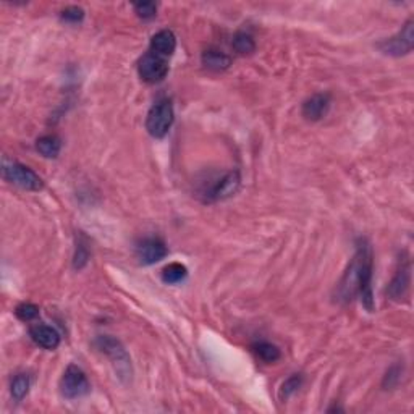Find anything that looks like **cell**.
Returning <instances> with one entry per match:
<instances>
[{
    "instance_id": "cell-1",
    "label": "cell",
    "mask_w": 414,
    "mask_h": 414,
    "mask_svg": "<svg viewBox=\"0 0 414 414\" xmlns=\"http://www.w3.org/2000/svg\"><path fill=\"white\" fill-rule=\"evenodd\" d=\"M372 265H374L372 247L366 238H359L356 243V253L350 260L343 277L337 285V300L341 303H350L359 296L366 309L372 313L374 310V300H372L371 290Z\"/></svg>"
},
{
    "instance_id": "cell-2",
    "label": "cell",
    "mask_w": 414,
    "mask_h": 414,
    "mask_svg": "<svg viewBox=\"0 0 414 414\" xmlns=\"http://www.w3.org/2000/svg\"><path fill=\"white\" fill-rule=\"evenodd\" d=\"M2 177L8 183L26 191H39L44 186L42 180L33 169L26 167V165L13 159H8V157H3L2 160Z\"/></svg>"
},
{
    "instance_id": "cell-3",
    "label": "cell",
    "mask_w": 414,
    "mask_h": 414,
    "mask_svg": "<svg viewBox=\"0 0 414 414\" xmlns=\"http://www.w3.org/2000/svg\"><path fill=\"white\" fill-rule=\"evenodd\" d=\"M173 106L169 99H160L151 107L146 117V130L152 138H165L173 125Z\"/></svg>"
},
{
    "instance_id": "cell-4",
    "label": "cell",
    "mask_w": 414,
    "mask_h": 414,
    "mask_svg": "<svg viewBox=\"0 0 414 414\" xmlns=\"http://www.w3.org/2000/svg\"><path fill=\"white\" fill-rule=\"evenodd\" d=\"M96 346L112 359L120 379H130L132 377V361H130L128 353L119 340H115L110 335H101L97 337Z\"/></svg>"
},
{
    "instance_id": "cell-5",
    "label": "cell",
    "mask_w": 414,
    "mask_h": 414,
    "mask_svg": "<svg viewBox=\"0 0 414 414\" xmlns=\"http://www.w3.org/2000/svg\"><path fill=\"white\" fill-rule=\"evenodd\" d=\"M89 389H91V385H89L88 377L78 366L71 364V366L66 367L64 377L60 380V391L65 398H81L89 393Z\"/></svg>"
},
{
    "instance_id": "cell-6",
    "label": "cell",
    "mask_w": 414,
    "mask_h": 414,
    "mask_svg": "<svg viewBox=\"0 0 414 414\" xmlns=\"http://www.w3.org/2000/svg\"><path fill=\"white\" fill-rule=\"evenodd\" d=\"M414 44V21L413 18H409L406 23L403 25L402 31L398 34H395L393 38L382 40L379 44V49L387 56L402 57L406 56L413 51Z\"/></svg>"
},
{
    "instance_id": "cell-7",
    "label": "cell",
    "mask_w": 414,
    "mask_h": 414,
    "mask_svg": "<svg viewBox=\"0 0 414 414\" xmlns=\"http://www.w3.org/2000/svg\"><path fill=\"white\" fill-rule=\"evenodd\" d=\"M138 71H139V76H141V80L146 81V83L149 84L160 83V81L165 80V76L169 73L167 58L157 56V53H154L152 51L146 52L141 57V60H139Z\"/></svg>"
},
{
    "instance_id": "cell-8",
    "label": "cell",
    "mask_w": 414,
    "mask_h": 414,
    "mask_svg": "<svg viewBox=\"0 0 414 414\" xmlns=\"http://www.w3.org/2000/svg\"><path fill=\"white\" fill-rule=\"evenodd\" d=\"M409 285H411V264H409V259L404 258L400 260L397 273L389 283L387 296L393 301L406 300L409 295Z\"/></svg>"
},
{
    "instance_id": "cell-9",
    "label": "cell",
    "mask_w": 414,
    "mask_h": 414,
    "mask_svg": "<svg viewBox=\"0 0 414 414\" xmlns=\"http://www.w3.org/2000/svg\"><path fill=\"white\" fill-rule=\"evenodd\" d=\"M241 183V177L236 170H232V172H227L223 177H220L219 180H215V183L209 190L204 191L206 201H222L227 199L235 195L240 188Z\"/></svg>"
},
{
    "instance_id": "cell-10",
    "label": "cell",
    "mask_w": 414,
    "mask_h": 414,
    "mask_svg": "<svg viewBox=\"0 0 414 414\" xmlns=\"http://www.w3.org/2000/svg\"><path fill=\"white\" fill-rule=\"evenodd\" d=\"M169 254L167 246L165 243L159 240V238H146L139 243L136 247V256L139 263L144 265H151L159 263Z\"/></svg>"
},
{
    "instance_id": "cell-11",
    "label": "cell",
    "mask_w": 414,
    "mask_h": 414,
    "mask_svg": "<svg viewBox=\"0 0 414 414\" xmlns=\"http://www.w3.org/2000/svg\"><path fill=\"white\" fill-rule=\"evenodd\" d=\"M328 107H330V96L328 94H314L306 99L303 103V117L306 120L317 121L327 115Z\"/></svg>"
},
{
    "instance_id": "cell-12",
    "label": "cell",
    "mask_w": 414,
    "mask_h": 414,
    "mask_svg": "<svg viewBox=\"0 0 414 414\" xmlns=\"http://www.w3.org/2000/svg\"><path fill=\"white\" fill-rule=\"evenodd\" d=\"M29 337L33 339L36 345H39L44 350H56L60 345V335L56 328L46 324H38L29 328Z\"/></svg>"
},
{
    "instance_id": "cell-13",
    "label": "cell",
    "mask_w": 414,
    "mask_h": 414,
    "mask_svg": "<svg viewBox=\"0 0 414 414\" xmlns=\"http://www.w3.org/2000/svg\"><path fill=\"white\" fill-rule=\"evenodd\" d=\"M177 49V38L170 29H160L151 39V51L160 57H172Z\"/></svg>"
},
{
    "instance_id": "cell-14",
    "label": "cell",
    "mask_w": 414,
    "mask_h": 414,
    "mask_svg": "<svg viewBox=\"0 0 414 414\" xmlns=\"http://www.w3.org/2000/svg\"><path fill=\"white\" fill-rule=\"evenodd\" d=\"M201 62L206 69L212 71H223L232 65V58L227 53L215 51V49H207V51L202 52Z\"/></svg>"
},
{
    "instance_id": "cell-15",
    "label": "cell",
    "mask_w": 414,
    "mask_h": 414,
    "mask_svg": "<svg viewBox=\"0 0 414 414\" xmlns=\"http://www.w3.org/2000/svg\"><path fill=\"white\" fill-rule=\"evenodd\" d=\"M36 149H38L39 154L47 157V159H56V157L60 154L62 143L60 139L53 136V134H46V136H40L38 141H36Z\"/></svg>"
},
{
    "instance_id": "cell-16",
    "label": "cell",
    "mask_w": 414,
    "mask_h": 414,
    "mask_svg": "<svg viewBox=\"0 0 414 414\" xmlns=\"http://www.w3.org/2000/svg\"><path fill=\"white\" fill-rule=\"evenodd\" d=\"M188 276V269L180 263H172L165 265L164 271H162V280L169 285H177V283L183 282Z\"/></svg>"
},
{
    "instance_id": "cell-17",
    "label": "cell",
    "mask_w": 414,
    "mask_h": 414,
    "mask_svg": "<svg viewBox=\"0 0 414 414\" xmlns=\"http://www.w3.org/2000/svg\"><path fill=\"white\" fill-rule=\"evenodd\" d=\"M232 46L238 53H241V56H249V53L256 51V42L253 36L247 33H236L235 38L232 40Z\"/></svg>"
},
{
    "instance_id": "cell-18",
    "label": "cell",
    "mask_w": 414,
    "mask_h": 414,
    "mask_svg": "<svg viewBox=\"0 0 414 414\" xmlns=\"http://www.w3.org/2000/svg\"><path fill=\"white\" fill-rule=\"evenodd\" d=\"M31 387V380L28 374H18L15 376V379L12 380L10 385V391H12V397L16 400V402H21L26 395H28Z\"/></svg>"
},
{
    "instance_id": "cell-19",
    "label": "cell",
    "mask_w": 414,
    "mask_h": 414,
    "mask_svg": "<svg viewBox=\"0 0 414 414\" xmlns=\"http://www.w3.org/2000/svg\"><path fill=\"white\" fill-rule=\"evenodd\" d=\"M254 351L258 353V356L265 363H276L280 359V350L276 345L267 343V341H260V343L254 345Z\"/></svg>"
},
{
    "instance_id": "cell-20",
    "label": "cell",
    "mask_w": 414,
    "mask_h": 414,
    "mask_svg": "<svg viewBox=\"0 0 414 414\" xmlns=\"http://www.w3.org/2000/svg\"><path fill=\"white\" fill-rule=\"evenodd\" d=\"M301 384H303V377H301L300 374L291 376L290 379H287L285 382H283L282 389H280V400H282V402H285V400L290 398L291 395L295 393V391H298Z\"/></svg>"
},
{
    "instance_id": "cell-21",
    "label": "cell",
    "mask_w": 414,
    "mask_h": 414,
    "mask_svg": "<svg viewBox=\"0 0 414 414\" xmlns=\"http://www.w3.org/2000/svg\"><path fill=\"white\" fill-rule=\"evenodd\" d=\"M15 314H16V317L20 319V321L29 322V321H34V319L39 316V308L36 304L23 303L15 309Z\"/></svg>"
},
{
    "instance_id": "cell-22",
    "label": "cell",
    "mask_w": 414,
    "mask_h": 414,
    "mask_svg": "<svg viewBox=\"0 0 414 414\" xmlns=\"http://www.w3.org/2000/svg\"><path fill=\"white\" fill-rule=\"evenodd\" d=\"M134 12L143 20H151L157 15V5L154 2H139L134 3Z\"/></svg>"
},
{
    "instance_id": "cell-23",
    "label": "cell",
    "mask_w": 414,
    "mask_h": 414,
    "mask_svg": "<svg viewBox=\"0 0 414 414\" xmlns=\"http://www.w3.org/2000/svg\"><path fill=\"white\" fill-rule=\"evenodd\" d=\"M62 20L69 21V23H80L81 20L84 18V10L80 7H66L64 12H62Z\"/></svg>"
},
{
    "instance_id": "cell-24",
    "label": "cell",
    "mask_w": 414,
    "mask_h": 414,
    "mask_svg": "<svg viewBox=\"0 0 414 414\" xmlns=\"http://www.w3.org/2000/svg\"><path fill=\"white\" fill-rule=\"evenodd\" d=\"M88 259H89V251L86 246L80 245L78 247H76V254H75V269H83L84 265L88 264Z\"/></svg>"
}]
</instances>
